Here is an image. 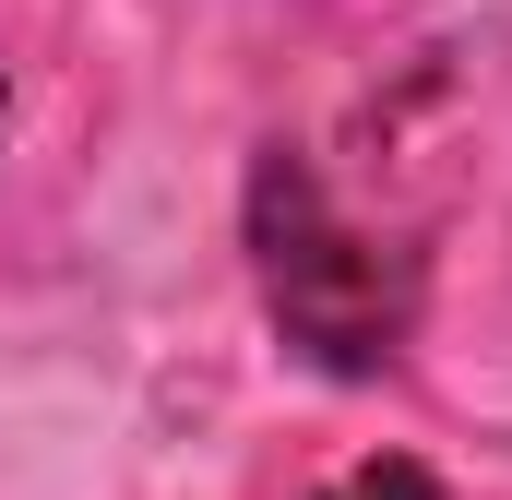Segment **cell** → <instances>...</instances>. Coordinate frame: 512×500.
<instances>
[{
	"label": "cell",
	"instance_id": "obj_1",
	"mask_svg": "<svg viewBox=\"0 0 512 500\" xmlns=\"http://www.w3.org/2000/svg\"><path fill=\"white\" fill-rule=\"evenodd\" d=\"M251 250H262V298L286 322V346H310L322 370H382L417 322V274L405 250H382L370 227L334 215V191L298 155H262L251 179Z\"/></svg>",
	"mask_w": 512,
	"mask_h": 500
},
{
	"label": "cell",
	"instance_id": "obj_3",
	"mask_svg": "<svg viewBox=\"0 0 512 500\" xmlns=\"http://www.w3.org/2000/svg\"><path fill=\"white\" fill-rule=\"evenodd\" d=\"M0 131H12V72H0Z\"/></svg>",
	"mask_w": 512,
	"mask_h": 500
},
{
	"label": "cell",
	"instance_id": "obj_2",
	"mask_svg": "<svg viewBox=\"0 0 512 500\" xmlns=\"http://www.w3.org/2000/svg\"><path fill=\"white\" fill-rule=\"evenodd\" d=\"M310 500H441V489H429L417 465H393V453H382V465H346L334 489H310Z\"/></svg>",
	"mask_w": 512,
	"mask_h": 500
}]
</instances>
